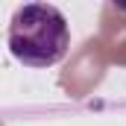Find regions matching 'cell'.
I'll use <instances>...</instances> for the list:
<instances>
[{
    "label": "cell",
    "mask_w": 126,
    "mask_h": 126,
    "mask_svg": "<svg viewBox=\"0 0 126 126\" xmlns=\"http://www.w3.org/2000/svg\"><path fill=\"white\" fill-rule=\"evenodd\" d=\"M9 50L27 67H50L62 62L70 47V30L64 15L50 3L18 6L9 21Z\"/></svg>",
    "instance_id": "6da1fadb"
}]
</instances>
